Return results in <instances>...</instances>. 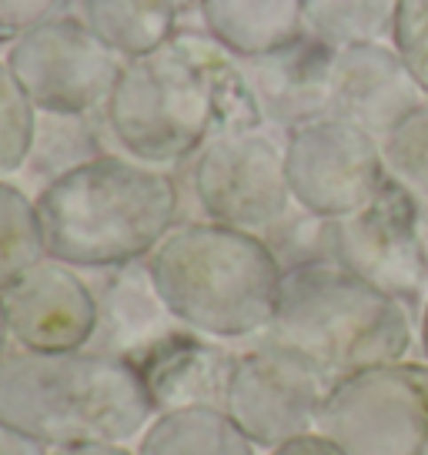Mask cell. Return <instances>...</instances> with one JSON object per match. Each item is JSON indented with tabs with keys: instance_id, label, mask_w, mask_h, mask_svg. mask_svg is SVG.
<instances>
[{
	"instance_id": "cell-1",
	"label": "cell",
	"mask_w": 428,
	"mask_h": 455,
	"mask_svg": "<svg viewBox=\"0 0 428 455\" xmlns=\"http://www.w3.org/2000/svg\"><path fill=\"white\" fill-rule=\"evenodd\" d=\"M178 208L168 171L111 151L37 191L47 258L77 271L144 261L178 225Z\"/></svg>"
},
{
	"instance_id": "cell-2",
	"label": "cell",
	"mask_w": 428,
	"mask_h": 455,
	"mask_svg": "<svg viewBox=\"0 0 428 455\" xmlns=\"http://www.w3.org/2000/svg\"><path fill=\"white\" fill-rule=\"evenodd\" d=\"M155 419L138 369L94 348L24 352L0 362V422L47 449L81 442H124Z\"/></svg>"
},
{
	"instance_id": "cell-3",
	"label": "cell",
	"mask_w": 428,
	"mask_h": 455,
	"mask_svg": "<svg viewBox=\"0 0 428 455\" xmlns=\"http://www.w3.org/2000/svg\"><path fill=\"white\" fill-rule=\"evenodd\" d=\"M168 312L208 339L265 335L285 268L261 235L214 221H178L147 255Z\"/></svg>"
},
{
	"instance_id": "cell-4",
	"label": "cell",
	"mask_w": 428,
	"mask_h": 455,
	"mask_svg": "<svg viewBox=\"0 0 428 455\" xmlns=\"http://www.w3.org/2000/svg\"><path fill=\"white\" fill-rule=\"evenodd\" d=\"M265 339L298 352L335 385L401 362L412 345V318L399 295L358 278L335 258H318L285 271Z\"/></svg>"
},
{
	"instance_id": "cell-5",
	"label": "cell",
	"mask_w": 428,
	"mask_h": 455,
	"mask_svg": "<svg viewBox=\"0 0 428 455\" xmlns=\"http://www.w3.org/2000/svg\"><path fill=\"white\" fill-rule=\"evenodd\" d=\"M115 144L144 164H181L218 131L208 30H178L164 47L124 60L100 111Z\"/></svg>"
},
{
	"instance_id": "cell-6",
	"label": "cell",
	"mask_w": 428,
	"mask_h": 455,
	"mask_svg": "<svg viewBox=\"0 0 428 455\" xmlns=\"http://www.w3.org/2000/svg\"><path fill=\"white\" fill-rule=\"evenodd\" d=\"M318 432L348 455H428V365L392 362L335 382Z\"/></svg>"
},
{
	"instance_id": "cell-7",
	"label": "cell",
	"mask_w": 428,
	"mask_h": 455,
	"mask_svg": "<svg viewBox=\"0 0 428 455\" xmlns=\"http://www.w3.org/2000/svg\"><path fill=\"white\" fill-rule=\"evenodd\" d=\"M187 181L204 221L265 235L291 212L285 148L261 128L214 131L187 157Z\"/></svg>"
},
{
	"instance_id": "cell-8",
	"label": "cell",
	"mask_w": 428,
	"mask_h": 455,
	"mask_svg": "<svg viewBox=\"0 0 428 455\" xmlns=\"http://www.w3.org/2000/svg\"><path fill=\"white\" fill-rule=\"evenodd\" d=\"M4 60L34 108L51 114H100L124 71V57L74 14H60L14 37Z\"/></svg>"
},
{
	"instance_id": "cell-9",
	"label": "cell",
	"mask_w": 428,
	"mask_h": 455,
	"mask_svg": "<svg viewBox=\"0 0 428 455\" xmlns=\"http://www.w3.org/2000/svg\"><path fill=\"white\" fill-rule=\"evenodd\" d=\"M285 171L295 204L321 221L365 208L388 178L378 138L338 114H321L288 131Z\"/></svg>"
},
{
	"instance_id": "cell-10",
	"label": "cell",
	"mask_w": 428,
	"mask_h": 455,
	"mask_svg": "<svg viewBox=\"0 0 428 455\" xmlns=\"http://www.w3.org/2000/svg\"><path fill=\"white\" fill-rule=\"evenodd\" d=\"M329 388L312 362L265 339L234 362L225 412L258 449H278L281 442L318 428Z\"/></svg>"
},
{
	"instance_id": "cell-11",
	"label": "cell",
	"mask_w": 428,
	"mask_h": 455,
	"mask_svg": "<svg viewBox=\"0 0 428 455\" xmlns=\"http://www.w3.org/2000/svg\"><path fill=\"white\" fill-rule=\"evenodd\" d=\"M418 204L405 185L385 178L378 195L348 218L329 221V258L392 295L415 291L425 278L415 244Z\"/></svg>"
},
{
	"instance_id": "cell-12",
	"label": "cell",
	"mask_w": 428,
	"mask_h": 455,
	"mask_svg": "<svg viewBox=\"0 0 428 455\" xmlns=\"http://www.w3.org/2000/svg\"><path fill=\"white\" fill-rule=\"evenodd\" d=\"M11 339L24 352H81L98 328V299L84 275L44 258L0 291Z\"/></svg>"
},
{
	"instance_id": "cell-13",
	"label": "cell",
	"mask_w": 428,
	"mask_h": 455,
	"mask_svg": "<svg viewBox=\"0 0 428 455\" xmlns=\"http://www.w3.org/2000/svg\"><path fill=\"white\" fill-rule=\"evenodd\" d=\"M399 51L385 41L335 47L329 81V114H338L371 138H385L399 121L425 104Z\"/></svg>"
},
{
	"instance_id": "cell-14",
	"label": "cell",
	"mask_w": 428,
	"mask_h": 455,
	"mask_svg": "<svg viewBox=\"0 0 428 455\" xmlns=\"http://www.w3.org/2000/svg\"><path fill=\"white\" fill-rule=\"evenodd\" d=\"M238 355L208 335L174 328L134 358L155 415L181 409H225L231 371Z\"/></svg>"
},
{
	"instance_id": "cell-15",
	"label": "cell",
	"mask_w": 428,
	"mask_h": 455,
	"mask_svg": "<svg viewBox=\"0 0 428 455\" xmlns=\"http://www.w3.org/2000/svg\"><path fill=\"white\" fill-rule=\"evenodd\" d=\"M244 77L255 91L265 121L285 124L288 131L329 114V81L335 47L318 34L305 30L298 41L261 57H238Z\"/></svg>"
},
{
	"instance_id": "cell-16",
	"label": "cell",
	"mask_w": 428,
	"mask_h": 455,
	"mask_svg": "<svg viewBox=\"0 0 428 455\" xmlns=\"http://www.w3.org/2000/svg\"><path fill=\"white\" fill-rule=\"evenodd\" d=\"M91 288L98 299V328L91 341L94 352L134 362L155 341L171 335L174 328H185L157 295L147 258L100 271V278Z\"/></svg>"
},
{
	"instance_id": "cell-17",
	"label": "cell",
	"mask_w": 428,
	"mask_h": 455,
	"mask_svg": "<svg viewBox=\"0 0 428 455\" xmlns=\"http://www.w3.org/2000/svg\"><path fill=\"white\" fill-rule=\"evenodd\" d=\"M201 28L234 57L272 54L308 30L305 0H204Z\"/></svg>"
},
{
	"instance_id": "cell-18",
	"label": "cell",
	"mask_w": 428,
	"mask_h": 455,
	"mask_svg": "<svg viewBox=\"0 0 428 455\" xmlns=\"http://www.w3.org/2000/svg\"><path fill=\"white\" fill-rule=\"evenodd\" d=\"M74 17L124 60L151 54L181 30L168 0H74Z\"/></svg>"
},
{
	"instance_id": "cell-19",
	"label": "cell",
	"mask_w": 428,
	"mask_h": 455,
	"mask_svg": "<svg viewBox=\"0 0 428 455\" xmlns=\"http://www.w3.org/2000/svg\"><path fill=\"white\" fill-rule=\"evenodd\" d=\"M255 442L225 409H181L155 415L138 439V455H255Z\"/></svg>"
},
{
	"instance_id": "cell-20",
	"label": "cell",
	"mask_w": 428,
	"mask_h": 455,
	"mask_svg": "<svg viewBox=\"0 0 428 455\" xmlns=\"http://www.w3.org/2000/svg\"><path fill=\"white\" fill-rule=\"evenodd\" d=\"M94 117L98 114H37L34 148H30L24 171L34 181H41V188H47L51 181L71 174L87 161L107 155Z\"/></svg>"
},
{
	"instance_id": "cell-21",
	"label": "cell",
	"mask_w": 428,
	"mask_h": 455,
	"mask_svg": "<svg viewBox=\"0 0 428 455\" xmlns=\"http://www.w3.org/2000/svg\"><path fill=\"white\" fill-rule=\"evenodd\" d=\"M47 258L37 198L14 181H0V291Z\"/></svg>"
},
{
	"instance_id": "cell-22",
	"label": "cell",
	"mask_w": 428,
	"mask_h": 455,
	"mask_svg": "<svg viewBox=\"0 0 428 455\" xmlns=\"http://www.w3.org/2000/svg\"><path fill=\"white\" fill-rule=\"evenodd\" d=\"M399 0H305V24L331 47L392 37Z\"/></svg>"
},
{
	"instance_id": "cell-23",
	"label": "cell",
	"mask_w": 428,
	"mask_h": 455,
	"mask_svg": "<svg viewBox=\"0 0 428 455\" xmlns=\"http://www.w3.org/2000/svg\"><path fill=\"white\" fill-rule=\"evenodd\" d=\"M37 108L14 77L11 64L0 57V181L24 171L34 148Z\"/></svg>"
},
{
	"instance_id": "cell-24",
	"label": "cell",
	"mask_w": 428,
	"mask_h": 455,
	"mask_svg": "<svg viewBox=\"0 0 428 455\" xmlns=\"http://www.w3.org/2000/svg\"><path fill=\"white\" fill-rule=\"evenodd\" d=\"M388 178L405 185L418 201H428V100L382 138Z\"/></svg>"
},
{
	"instance_id": "cell-25",
	"label": "cell",
	"mask_w": 428,
	"mask_h": 455,
	"mask_svg": "<svg viewBox=\"0 0 428 455\" xmlns=\"http://www.w3.org/2000/svg\"><path fill=\"white\" fill-rule=\"evenodd\" d=\"M392 47L428 98V0H399L392 20Z\"/></svg>"
},
{
	"instance_id": "cell-26",
	"label": "cell",
	"mask_w": 428,
	"mask_h": 455,
	"mask_svg": "<svg viewBox=\"0 0 428 455\" xmlns=\"http://www.w3.org/2000/svg\"><path fill=\"white\" fill-rule=\"evenodd\" d=\"M74 0H0V37L14 41L54 17L67 14Z\"/></svg>"
},
{
	"instance_id": "cell-27",
	"label": "cell",
	"mask_w": 428,
	"mask_h": 455,
	"mask_svg": "<svg viewBox=\"0 0 428 455\" xmlns=\"http://www.w3.org/2000/svg\"><path fill=\"white\" fill-rule=\"evenodd\" d=\"M268 455H348V452H345L338 442H331L329 435H321V432H308V435L281 442V445L272 449Z\"/></svg>"
},
{
	"instance_id": "cell-28",
	"label": "cell",
	"mask_w": 428,
	"mask_h": 455,
	"mask_svg": "<svg viewBox=\"0 0 428 455\" xmlns=\"http://www.w3.org/2000/svg\"><path fill=\"white\" fill-rule=\"evenodd\" d=\"M0 455H51V449L44 442L30 439L28 432L0 422Z\"/></svg>"
},
{
	"instance_id": "cell-29",
	"label": "cell",
	"mask_w": 428,
	"mask_h": 455,
	"mask_svg": "<svg viewBox=\"0 0 428 455\" xmlns=\"http://www.w3.org/2000/svg\"><path fill=\"white\" fill-rule=\"evenodd\" d=\"M51 455H138L124 442H81V445H60Z\"/></svg>"
},
{
	"instance_id": "cell-30",
	"label": "cell",
	"mask_w": 428,
	"mask_h": 455,
	"mask_svg": "<svg viewBox=\"0 0 428 455\" xmlns=\"http://www.w3.org/2000/svg\"><path fill=\"white\" fill-rule=\"evenodd\" d=\"M415 244H418V261L428 278V201L418 204V218H415Z\"/></svg>"
},
{
	"instance_id": "cell-31",
	"label": "cell",
	"mask_w": 428,
	"mask_h": 455,
	"mask_svg": "<svg viewBox=\"0 0 428 455\" xmlns=\"http://www.w3.org/2000/svg\"><path fill=\"white\" fill-rule=\"evenodd\" d=\"M11 345H14V339H11V325H7V312H4V301H0V362L11 355Z\"/></svg>"
},
{
	"instance_id": "cell-32",
	"label": "cell",
	"mask_w": 428,
	"mask_h": 455,
	"mask_svg": "<svg viewBox=\"0 0 428 455\" xmlns=\"http://www.w3.org/2000/svg\"><path fill=\"white\" fill-rule=\"evenodd\" d=\"M174 11H178V17L185 20V17H201V7H204V0H168Z\"/></svg>"
},
{
	"instance_id": "cell-33",
	"label": "cell",
	"mask_w": 428,
	"mask_h": 455,
	"mask_svg": "<svg viewBox=\"0 0 428 455\" xmlns=\"http://www.w3.org/2000/svg\"><path fill=\"white\" fill-rule=\"evenodd\" d=\"M418 339H422V352L428 358V301H425V312H422V328H418Z\"/></svg>"
}]
</instances>
